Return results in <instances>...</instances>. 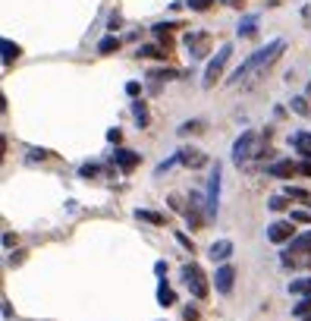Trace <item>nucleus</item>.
Listing matches in <instances>:
<instances>
[{
  "mask_svg": "<svg viewBox=\"0 0 311 321\" xmlns=\"http://www.w3.org/2000/svg\"><path fill=\"white\" fill-rule=\"evenodd\" d=\"M205 211H208V218H217V211H220V164L217 161H214V170H211V180H208Z\"/></svg>",
  "mask_w": 311,
  "mask_h": 321,
  "instance_id": "nucleus-4",
  "label": "nucleus"
},
{
  "mask_svg": "<svg viewBox=\"0 0 311 321\" xmlns=\"http://www.w3.org/2000/svg\"><path fill=\"white\" fill-rule=\"evenodd\" d=\"M29 158L32 161H44V158H51V151L47 148H29Z\"/></svg>",
  "mask_w": 311,
  "mask_h": 321,
  "instance_id": "nucleus-30",
  "label": "nucleus"
},
{
  "mask_svg": "<svg viewBox=\"0 0 311 321\" xmlns=\"http://www.w3.org/2000/svg\"><path fill=\"white\" fill-rule=\"evenodd\" d=\"M211 4H214V0H189V10H195V13H205V10H211Z\"/></svg>",
  "mask_w": 311,
  "mask_h": 321,
  "instance_id": "nucleus-27",
  "label": "nucleus"
},
{
  "mask_svg": "<svg viewBox=\"0 0 311 321\" xmlns=\"http://www.w3.org/2000/svg\"><path fill=\"white\" fill-rule=\"evenodd\" d=\"M138 91H141V85H138V82H126V94H132V98H135Z\"/></svg>",
  "mask_w": 311,
  "mask_h": 321,
  "instance_id": "nucleus-33",
  "label": "nucleus"
},
{
  "mask_svg": "<svg viewBox=\"0 0 311 321\" xmlns=\"http://www.w3.org/2000/svg\"><path fill=\"white\" fill-rule=\"evenodd\" d=\"M264 170H267L270 176H292V173H298V167H295L292 161H277V164H267Z\"/></svg>",
  "mask_w": 311,
  "mask_h": 321,
  "instance_id": "nucleus-12",
  "label": "nucleus"
},
{
  "mask_svg": "<svg viewBox=\"0 0 311 321\" xmlns=\"http://www.w3.org/2000/svg\"><path fill=\"white\" fill-rule=\"evenodd\" d=\"M289 104H292V111H295L298 117H308V114H311V107H308V101H305V98H292Z\"/></svg>",
  "mask_w": 311,
  "mask_h": 321,
  "instance_id": "nucleus-25",
  "label": "nucleus"
},
{
  "mask_svg": "<svg viewBox=\"0 0 311 321\" xmlns=\"http://www.w3.org/2000/svg\"><path fill=\"white\" fill-rule=\"evenodd\" d=\"M135 218H138V221H145V224H154V227H164V224H167L164 214H158V211H145V208H138V211H135Z\"/></svg>",
  "mask_w": 311,
  "mask_h": 321,
  "instance_id": "nucleus-14",
  "label": "nucleus"
},
{
  "mask_svg": "<svg viewBox=\"0 0 311 321\" xmlns=\"http://www.w3.org/2000/svg\"><path fill=\"white\" fill-rule=\"evenodd\" d=\"M176 154H179V164H186V167H205L208 164V154L198 151V148H183Z\"/></svg>",
  "mask_w": 311,
  "mask_h": 321,
  "instance_id": "nucleus-9",
  "label": "nucleus"
},
{
  "mask_svg": "<svg viewBox=\"0 0 311 321\" xmlns=\"http://www.w3.org/2000/svg\"><path fill=\"white\" fill-rule=\"evenodd\" d=\"M119 139H123V136H119V129H107V142H113V145H116Z\"/></svg>",
  "mask_w": 311,
  "mask_h": 321,
  "instance_id": "nucleus-34",
  "label": "nucleus"
},
{
  "mask_svg": "<svg viewBox=\"0 0 311 321\" xmlns=\"http://www.w3.org/2000/svg\"><path fill=\"white\" fill-rule=\"evenodd\" d=\"M305 249H311V230L292 240V252H305Z\"/></svg>",
  "mask_w": 311,
  "mask_h": 321,
  "instance_id": "nucleus-24",
  "label": "nucleus"
},
{
  "mask_svg": "<svg viewBox=\"0 0 311 321\" xmlns=\"http://www.w3.org/2000/svg\"><path fill=\"white\" fill-rule=\"evenodd\" d=\"M158 302H161L164 308L176 302V293L170 290V283H167V280H161V283H158Z\"/></svg>",
  "mask_w": 311,
  "mask_h": 321,
  "instance_id": "nucleus-13",
  "label": "nucleus"
},
{
  "mask_svg": "<svg viewBox=\"0 0 311 321\" xmlns=\"http://www.w3.org/2000/svg\"><path fill=\"white\" fill-rule=\"evenodd\" d=\"M154 274H158L161 280H167V261H158V265H154Z\"/></svg>",
  "mask_w": 311,
  "mask_h": 321,
  "instance_id": "nucleus-32",
  "label": "nucleus"
},
{
  "mask_svg": "<svg viewBox=\"0 0 311 321\" xmlns=\"http://www.w3.org/2000/svg\"><path fill=\"white\" fill-rule=\"evenodd\" d=\"M183 283L189 287V293H192L195 299H205L208 296V277H205V271H201L195 261L183 265Z\"/></svg>",
  "mask_w": 311,
  "mask_h": 321,
  "instance_id": "nucleus-2",
  "label": "nucleus"
},
{
  "mask_svg": "<svg viewBox=\"0 0 311 321\" xmlns=\"http://www.w3.org/2000/svg\"><path fill=\"white\" fill-rule=\"evenodd\" d=\"M289 221H292V224H311V211H292Z\"/></svg>",
  "mask_w": 311,
  "mask_h": 321,
  "instance_id": "nucleus-29",
  "label": "nucleus"
},
{
  "mask_svg": "<svg viewBox=\"0 0 311 321\" xmlns=\"http://www.w3.org/2000/svg\"><path fill=\"white\" fill-rule=\"evenodd\" d=\"M79 176H82V180H91V176H98V164H82V167H79Z\"/></svg>",
  "mask_w": 311,
  "mask_h": 321,
  "instance_id": "nucleus-28",
  "label": "nucleus"
},
{
  "mask_svg": "<svg viewBox=\"0 0 311 321\" xmlns=\"http://www.w3.org/2000/svg\"><path fill=\"white\" fill-rule=\"evenodd\" d=\"M233 280H236L233 265H220L217 274H214V287H217L220 293H230V290H233Z\"/></svg>",
  "mask_w": 311,
  "mask_h": 321,
  "instance_id": "nucleus-8",
  "label": "nucleus"
},
{
  "mask_svg": "<svg viewBox=\"0 0 311 321\" xmlns=\"http://www.w3.org/2000/svg\"><path fill=\"white\" fill-rule=\"evenodd\" d=\"M0 47H4V63H13V60H19V44H13V41H10V38H4V41H0Z\"/></svg>",
  "mask_w": 311,
  "mask_h": 321,
  "instance_id": "nucleus-15",
  "label": "nucleus"
},
{
  "mask_svg": "<svg viewBox=\"0 0 311 321\" xmlns=\"http://www.w3.org/2000/svg\"><path fill=\"white\" fill-rule=\"evenodd\" d=\"M292 236H295L292 221H273L267 227V240L270 243H292Z\"/></svg>",
  "mask_w": 311,
  "mask_h": 321,
  "instance_id": "nucleus-6",
  "label": "nucleus"
},
{
  "mask_svg": "<svg viewBox=\"0 0 311 321\" xmlns=\"http://www.w3.org/2000/svg\"><path fill=\"white\" fill-rule=\"evenodd\" d=\"M183 318H186V321H198V312H195V308H189V305H186V312H183Z\"/></svg>",
  "mask_w": 311,
  "mask_h": 321,
  "instance_id": "nucleus-35",
  "label": "nucleus"
},
{
  "mask_svg": "<svg viewBox=\"0 0 311 321\" xmlns=\"http://www.w3.org/2000/svg\"><path fill=\"white\" fill-rule=\"evenodd\" d=\"M302 321H311V315H305V318H302Z\"/></svg>",
  "mask_w": 311,
  "mask_h": 321,
  "instance_id": "nucleus-38",
  "label": "nucleus"
},
{
  "mask_svg": "<svg viewBox=\"0 0 311 321\" xmlns=\"http://www.w3.org/2000/svg\"><path fill=\"white\" fill-rule=\"evenodd\" d=\"M267 208H270V211H286V208H289V198H286L283 192H280V195H270Z\"/></svg>",
  "mask_w": 311,
  "mask_h": 321,
  "instance_id": "nucleus-23",
  "label": "nucleus"
},
{
  "mask_svg": "<svg viewBox=\"0 0 311 321\" xmlns=\"http://www.w3.org/2000/svg\"><path fill=\"white\" fill-rule=\"evenodd\" d=\"M255 26H258V16H248L245 22H239V38H248V35H255Z\"/></svg>",
  "mask_w": 311,
  "mask_h": 321,
  "instance_id": "nucleus-18",
  "label": "nucleus"
},
{
  "mask_svg": "<svg viewBox=\"0 0 311 321\" xmlns=\"http://www.w3.org/2000/svg\"><path fill=\"white\" fill-rule=\"evenodd\" d=\"M132 117H135L138 129H145V126H148V107L141 104V101H132Z\"/></svg>",
  "mask_w": 311,
  "mask_h": 321,
  "instance_id": "nucleus-16",
  "label": "nucleus"
},
{
  "mask_svg": "<svg viewBox=\"0 0 311 321\" xmlns=\"http://www.w3.org/2000/svg\"><path fill=\"white\" fill-rule=\"evenodd\" d=\"M138 57H164L161 47H154V44H141L138 47Z\"/></svg>",
  "mask_w": 311,
  "mask_h": 321,
  "instance_id": "nucleus-26",
  "label": "nucleus"
},
{
  "mask_svg": "<svg viewBox=\"0 0 311 321\" xmlns=\"http://www.w3.org/2000/svg\"><path fill=\"white\" fill-rule=\"evenodd\" d=\"M252 145H255V133H252V129H245V133L233 142V161H236V164H245L248 158H255Z\"/></svg>",
  "mask_w": 311,
  "mask_h": 321,
  "instance_id": "nucleus-5",
  "label": "nucleus"
},
{
  "mask_svg": "<svg viewBox=\"0 0 311 321\" xmlns=\"http://www.w3.org/2000/svg\"><path fill=\"white\" fill-rule=\"evenodd\" d=\"M116 47H119V38H116V35H107V38L98 44V54H113Z\"/></svg>",
  "mask_w": 311,
  "mask_h": 321,
  "instance_id": "nucleus-21",
  "label": "nucleus"
},
{
  "mask_svg": "<svg viewBox=\"0 0 311 321\" xmlns=\"http://www.w3.org/2000/svg\"><path fill=\"white\" fill-rule=\"evenodd\" d=\"M289 293H295V296H311V277H308V280H292V283H289Z\"/></svg>",
  "mask_w": 311,
  "mask_h": 321,
  "instance_id": "nucleus-20",
  "label": "nucleus"
},
{
  "mask_svg": "<svg viewBox=\"0 0 311 321\" xmlns=\"http://www.w3.org/2000/svg\"><path fill=\"white\" fill-rule=\"evenodd\" d=\"M283 195L289 198V201H311L308 189H298V186H286V189H283Z\"/></svg>",
  "mask_w": 311,
  "mask_h": 321,
  "instance_id": "nucleus-17",
  "label": "nucleus"
},
{
  "mask_svg": "<svg viewBox=\"0 0 311 321\" xmlns=\"http://www.w3.org/2000/svg\"><path fill=\"white\" fill-rule=\"evenodd\" d=\"M292 315H295V318L311 315V296H302V299H298V305H292Z\"/></svg>",
  "mask_w": 311,
  "mask_h": 321,
  "instance_id": "nucleus-22",
  "label": "nucleus"
},
{
  "mask_svg": "<svg viewBox=\"0 0 311 321\" xmlns=\"http://www.w3.org/2000/svg\"><path fill=\"white\" fill-rule=\"evenodd\" d=\"M233 255V243L230 240H217V243H211V258L214 261H223L226 265V258Z\"/></svg>",
  "mask_w": 311,
  "mask_h": 321,
  "instance_id": "nucleus-11",
  "label": "nucleus"
},
{
  "mask_svg": "<svg viewBox=\"0 0 311 321\" xmlns=\"http://www.w3.org/2000/svg\"><path fill=\"white\" fill-rule=\"evenodd\" d=\"M176 243H179V246H186V249H189V252H195V243H192V240H189V236H186V233H176Z\"/></svg>",
  "mask_w": 311,
  "mask_h": 321,
  "instance_id": "nucleus-31",
  "label": "nucleus"
},
{
  "mask_svg": "<svg viewBox=\"0 0 311 321\" xmlns=\"http://www.w3.org/2000/svg\"><path fill=\"white\" fill-rule=\"evenodd\" d=\"M230 54H233V47H230V44H220V47H217V54H214V57H211V63L205 66V88H211L214 82L220 79L226 60H230Z\"/></svg>",
  "mask_w": 311,
  "mask_h": 321,
  "instance_id": "nucleus-3",
  "label": "nucleus"
},
{
  "mask_svg": "<svg viewBox=\"0 0 311 321\" xmlns=\"http://www.w3.org/2000/svg\"><path fill=\"white\" fill-rule=\"evenodd\" d=\"M298 173H302V176H311V164H308V161L298 164Z\"/></svg>",
  "mask_w": 311,
  "mask_h": 321,
  "instance_id": "nucleus-36",
  "label": "nucleus"
},
{
  "mask_svg": "<svg viewBox=\"0 0 311 321\" xmlns=\"http://www.w3.org/2000/svg\"><path fill=\"white\" fill-rule=\"evenodd\" d=\"M201 129H205V120H186L183 126L176 129L179 136H189V133H201Z\"/></svg>",
  "mask_w": 311,
  "mask_h": 321,
  "instance_id": "nucleus-19",
  "label": "nucleus"
},
{
  "mask_svg": "<svg viewBox=\"0 0 311 321\" xmlns=\"http://www.w3.org/2000/svg\"><path fill=\"white\" fill-rule=\"evenodd\" d=\"M220 4H223V7H233V10H239V7H242V0H220Z\"/></svg>",
  "mask_w": 311,
  "mask_h": 321,
  "instance_id": "nucleus-37",
  "label": "nucleus"
},
{
  "mask_svg": "<svg viewBox=\"0 0 311 321\" xmlns=\"http://www.w3.org/2000/svg\"><path fill=\"white\" fill-rule=\"evenodd\" d=\"M283 51H286V41H283V38H273L270 44L261 47V51H255L248 60L239 63V69L230 76V85H239L245 76H264V69H267L270 63H277V57H280Z\"/></svg>",
  "mask_w": 311,
  "mask_h": 321,
  "instance_id": "nucleus-1",
  "label": "nucleus"
},
{
  "mask_svg": "<svg viewBox=\"0 0 311 321\" xmlns=\"http://www.w3.org/2000/svg\"><path fill=\"white\" fill-rule=\"evenodd\" d=\"M289 145L311 164V133H295V136H289Z\"/></svg>",
  "mask_w": 311,
  "mask_h": 321,
  "instance_id": "nucleus-10",
  "label": "nucleus"
},
{
  "mask_svg": "<svg viewBox=\"0 0 311 321\" xmlns=\"http://www.w3.org/2000/svg\"><path fill=\"white\" fill-rule=\"evenodd\" d=\"M113 164H116L123 173H129V170H135L138 164H141V154L129 151V148H116V151H113Z\"/></svg>",
  "mask_w": 311,
  "mask_h": 321,
  "instance_id": "nucleus-7",
  "label": "nucleus"
}]
</instances>
